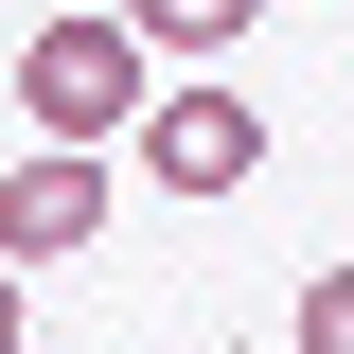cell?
I'll use <instances>...</instances> for the list:
<instances>
[{
  "label": "cell",
  "instance_id": "cell-1",
  "mask_svg": "<svg viewBox=\"0 0 354 354\" xmlns=\"http://www.w3.org/2000/svg\"><path fill=\"white\" fill-rule=\"evenodd\" d=\"M18 124H36V142H142V18H124V0L18 36Z\"/></svg>",
  "mask_w": 354,
  "mask_h": 354
},
{
  "label": "cell",
  "instance_id": "cell-2",
  "mask_svg": "<svg viewBox=\"0 0 354 354\" xmlns=\"http://www.w3.org/2000/svg\"><path fill=\"white\" fill-rule=\"evenodd\" d=\"M106 230V142H18L0 160V266H71Z\"/></svg>",
  "mask_w": 354,
  "mask_h": 354
},
{
  "label": "cell",
  "instance_id": "cell-3",
  "mask_svg": "<svg viewBox=\"0 0 354 354\" xmlns=\"http://www.w3.org/2000/svg\"><path fill=\"white\" fill-rule=\"evenodd\" d=\"M142 177H160V195H248L266 177V106L248 88H160V106H142Z\"/></svg>",
  "mask_w": 354,
  "mask_h": 354
},
{
  "label": "cell",
  "instance_id": "cell-4",
  "mask_svg": "<svg viewBox=\"0 0 354 354\" xmlns=\"http://www.w3.org/2000/svg\"><path fill=\"white\" fill-rule=\"evenodd\" d=\"M124 18H142V53H230L266 0H124Z\"/></svg>",
  "mask_w": 354,
  "mask_h": 354
},
{
  "label": "cell",
  "instance_id": "cell-5",
  "mask_svg": "<svg viewBox=\"0 0 354 354\" xmlns=\"http://www.w3.org/2000/svg\"><path fill=\"white\" fill-rule=\"evenodd\" d=\"M283 354H354V266H319V283H301V337H283Z\"/></svg>",
  "mask_w": 354,
  "mask_h": 354
},
{
  "label": "cell",
  "instance_id": "cell-6",
  "mask_svg": "<svg viewBox=\"0 0 354 354\" xmlns=\"http://www.w3.org/2000/svg\"><path fill=\"white\" fill-rule=\"evenodd\" d=\"M18 337H36V283H18V266H0V354H18Z\"/></svg>",
  "mask_w": 354,
  "mask_h": 354
}]
</instances>
